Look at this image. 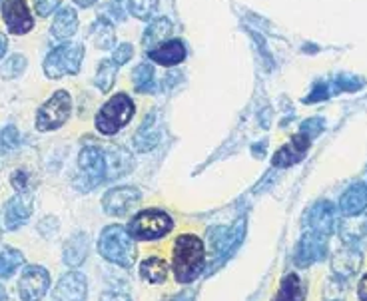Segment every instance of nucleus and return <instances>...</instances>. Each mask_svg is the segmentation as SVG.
Masks as SVG:
<instances>
[{
  "mask_svg": "<svg viewBox=\"0 0 367 301\" xmlns=\"http://www.w3.org/2000/svg\"><path fill=\"white\" fill-rule=\"evenodd\" d=\"M60 6V0H34V11L38 16H50Z\"/></svg>",
  "mask_w": 367,
  "mask_h": 301,
  "instance_id": "72a5a7b5",
  "label": "nucleus"
},
{
  "mask_svg": "<svg viewBox=\"0 0 367 301\" xmlns=\"http://www.w3.org/2000/svg\"><path fill=\"white\" fill-rule=\"evenodd\" d=\"M331 301H341V300H331Z\"/></svg>",
  "mask_w": 367,
  "mask_h": 301,
  "instance_id": "37998d69",
  "label": "nucleus"
},
{
  "mask_svg": "<svg viewBox=\"0 0 367 301\" xmlns=\"http://www.w3.org/2000/svg\"><path fill=\"white\" fill-rule=\"evenodd\" d=\"M206 268V245L194 233H182L174 241L172 271L178 283H192Z\"/></svg>",
  "mask_w": 367,
  "mask_h": 301,
  "instance_id": "f257e3e1",
  "label": "nucleus"
},
{
  "mask_svg": "<svg viewBox=\"0 0 367 301\" xmlns=\"http://www.w3.org/2000/svg\"><path fill=\"white\" fill-rule=\"evenodd\" d=\"M72 112V98L66 90H58L50 96V100L42 106L36 116V128L40 132L58 130L64 126Z\"/></svg>",
  "mask_w": 367,
  "mask_h": 301,
  "instance_id": "423d86ee",
  "label": "nucleus"
},
{
  "mask_svg": "<svg viewBox=\"0 0 367 301\" xmlns=\"http://www.w3.org/2000/svg\"><path fill=\"white\" fill-rule=\"evenodd\" d=\"M24 184H26V176L22 174V171H16L14 174V178H12V186L16 188V190H24Z\"/></svg>",
  "mask_w": 367,
  "mask_h": 301,
  "instance_id": "e433bc0d",
  "label": "nucleus"
},
{
  "mask_svg": "<svg viewBox=\"0 0 367 301\" xmlns=\"http://www.w3.org/2000/svg\"><path fill=\"white\" fill-rule=\"evenodd\" d=\"M24 68H26V58L22 54H14V56H10L9 60L2 64L0 72H2L4 78L12 80V78H19L20 74L24 72Z\"/></svg>",
  "mask_w": 367,
  "mask_h": 301,
  "instance_id": "2f4dec72",
  "label": "nucleus"
},
{
  "mask_svg": "<svg viewBox=\"0 0 367 301\" xmlns=\"http://www.w3.org/2000/svg\"><path fill=\"white\" fill-rule=\"evenodd\" d=\"M98 253L110 263L120 265V268H132L136 261V241L130 236L128 228L112 223L104 228L98 240Z\"/></svg>",
  "mask_w": 367,
  "mask_h": 301,
  "instance_id": "f03ea898",
  "label": "nucleus"
},
{
  "mask_svg": "<svg viewBox=\"0 0 367 301\" xmlns=\"http://www.w3.org/2000/svg\"><path fill=\"white\" fill-rule=\"evenodd\" d=\"M132 78H134V88L140 94H150V92L156 90V82H154V68L142 62L138 64L134 72H132Z\"/></svg>",
  "mask_w": 367,
  "mask_h": 301,
  "instance_id": "cd10ccee",
  "label": "nucleus"
},
{
  "mask_svg": "<svg viewBox=\"0 0 367 301\" xmlns=\"http://www.w3.org/2000/svg\"><path fill=\"white\" fill-rule=\"evenodd\" d=\"M140 201V190L132 188V186H120V188H112L104 194L102 198V208L104 211L112 216V218H122L126 216L134 206H138Z\"/></svg>",
  "mask_w": 367,
  "mask_h": 301,
  "instance_id": "6e6552de",
  "label": "nucleus"
},
{
  "mask_svg": "<svg viewBox=\"0 0 367 301\" xmlns=\"http://www.w3.org/2000/svg\"><path fill=\"white\" fill-rule=\"evenodd\" d=\"M150 122H154V116H152V114H150L148 118H146V122L140 126L138 134L134 136V146H136V150L138 152L152 150V148H156V144L160 142V134L156 130L152 132Z\"/></svg>",
  "mask_w": 367,
  "mask_h": 301,
  "instance_id": "c85d7f7f",
  "label": "nucleus"
},
{
  "mask_svg": "<svg viewBox=\"0 0 367 301\" xmlns=\"http://www.w3.org/2000/svg\"><path fill=\"white\" fill-rule=\"evenodd\" d=\"M78 31V14L74 9H62V11L56 14L54 19V24H52V36L56 41H68Z\"/></svg>",
  "mask_w": 367,
  "mask_h": 301,
  "instance_id": "412c9836",
  "label": "nucleus"
},
{
  "mask_svg": "<svg viewBox=\"0 0 367 301\" xmlns=\"http://www.w3.org/2000/svg\"><path fill=\"white\" fill-rule=\"evenodd\" d=\"M100 301H132V297L126 293H118V291H106L100 295Z\"/></svg>",
  "mask_w": 367,
  "mask_h": 301,
  "instance_id": "c9c22d12",
  "label": "nucleus"
},
{
  "mask_svg": "<svg viewBox=\"0 0 367 301\" xmlns=\"http://www.w3.org/2000/svg\"><path fill=\"white\" fill-rule=\"evenodd\" d=\"M90 38H92L94 46H96L98 51H110V48H114L116 32H114L112 22H110L108 19H104V16H100L98 21L94 22V26H92Z\"/></svg>",
  "mask_w": 367,
  "mask_h": 301,
  "instance_id": "b1692460",
  "label": "nucleus"
},
{
  "mask_svg": "<svg viewBox=\"0 0 367 301\" xmlns=\"http://www.w3.org/2000/svg\"><path fill=\"white\" fill-rule=\"evenodd\" d=\"M361 253L356 248H343L339 250L334 260H331V270L334 273L341 278V280H348L351 275H356L361 268Z\"/></svg>",
  "mask_w": 367,
  "mask_h": 301,
  "instance_id": "6ab92c4d",
  "label": "nucleus"
},
{
  "mask_svg": "<svg viewBox=\"0 0 367 301\" xmlns=\"http://www.w3.org/2000/svg\"><path fill=\"white\" fill-rule=\"evenodd\" d=\"M6 46H9V42H6V36L4 34H0V58L6 54Z\"/></svg>",
  "mask_w": 367,
  "mask_h": 301,
  "instance_id": "ea45409f",
  "label": "nucleus"
},
{
  "mask_svg": "<svg viewBox=\"0 0 367 301\" xmlns=\"http://www.w3.org/2000/svg\"><path fill=\"white\" fill-rule=\"evenodd\" d=\"M54 301H86L88 300V280L82 271H68L62 275L52 291Z\"/></svg>",
  "mask_w": 367,
  "mask_h": 301,
  "instance_id": "1a4fd4ad",
  "label": "nucleus"
},
{
  "mask_svg": "<svg viewBox=\"0 0 367 301\" xmlns=\"http://www.w3.org/2000/svg\"><path fill=\"white\" fill-rule=\"evenodd\" d=\"M128 9L140 21H150L156 14L158 0H128Z\"/></svg>",
  "mask_w": 367,
  "mask_h": 301,
  "instance_id": "7c9ffc66",
  "label": "nucleus"
},
{
  "mask_svg": "<svg viewBox=\"0 0 367 301\" xmlns=\"http://www.w3.org/2000/svg\"><path fill=\"white\" fill-rule=\"evenodd\" d=\"M78 166L84 178L88 180V186H98L100 181L106 176V156L104 150H100L98 146H86L82 148L78 156Z\"/></svg>",
  "mask_w": 367,
  "mask_h": 301,
  "instance_id": "9b49d317",
  "label": "nucleus"
},
{
  "mask_svg": "<svg viewBox=\"0 0 367 301\" xmlns=\"http://www.w3.org/2000/svg\"><path fill=\"white\" fill-rule=\"evenodd\" d=\"M88 250V236H86L84 231L74 233V236L66 241V245H64V263L70 265V268H78L80 263H84V260H86Z\"/></svg>",
  "mask_w": 367,
  "mask_h": 301,
  "instance_id": "aec40b11",
  "label": "nucleus"
},
{
  "mask_svg": "<svg viewBox=\"0 0 367 301\" xmlns=\"http://www.w3.org/2000/svg\"><path fill=\"white\" fill-rule=\"evenodd\" d=\"M308 290L298 273H288L279 283L278 295L274 301H306Z\"/></svg>",
  "mask_w": 367,
  "mask_h": 301,
  "instance_id": "4be33fe9",
  "label": "nucleus"
},
{
  "mask_svg": "<svg viewBox=\"0 0 367 301\" xmlns=\"http://www.w3.org/2000/svg\"><path fill=\"white\" fill-rule=\"evenodd\" d=\"M2 16L12 34H26L34 26L26 0H6L2 4Z\"/></svg>",
  "mask_w": 367,
  "mask_h": 301,
  "instance_id": "f8f14e48",
  "label": "nucleus"
},
{
  "mask_svg": "<svg viewBox=\"0 0 367 301\" xmlns=\"http://www.w3.org/2000/svg\"><path fill=\"white\" fill-rule=\"evenodd\" d=\"M32 213V198L29 194L20 191L12 200L6 204V213H4V221L9 230H16L24 221L29 220Z\"/></svg>",
  "mask_w": 367,
  "mask_h": 301,
  "instance_id": "f3484780",
  "label": "nucleus"
},
{
  "mask_svg": "<svg viewBox=\"0 0 367 301\" xmlns=\"http://www.w3.org/2000/svg\"><path fill=\"white\" fill-rule=\"evenodd\" d=\"M148 56L152 62L170 68V66H176V64H180V62L186 58V46H184L182 41L174 38V41L162 42L156 48H152L148 52Z\"/></svg>",
  "mask_w": 367,
  "mask_h": 301,
  "instance_id": "dca6fc26",
  "label": "nucleus"
},
{
  "mask_svg": "<svg viewBox=\"0 0 367 301\" xmlns=\"http://www.w3.org/2000/svg\"><path fill=\"white\" fill-rule=\"evenodd\" d=\"M170 31H172V22L168 19H154L152 24L146 28V32H144V36H142V46L148 48V51L156 48L158 44L166 42Z\"/></svg>",
  "mask_w": 367,
  "mask_h": 301,
  "instance_id": "393cba45",
  "label": "nucleus"
},
{
  "mask_svg": "<svg viewBox=\"0 0 367 301\" xmlns=\"http://www.w3.org/2000/svg\"><path fill=\"white\" fill-rule=\"evenodd\" d=\"M326 253H328V238L306 230L296 250V263L298 268H309L311 263L324 260Z\"/></svg>",
  "mask_w": 367,
  "mask_h": 301,
  "instance_id": "9d476101",
  "label": "nucleus"
},
{
  "mask_svg": "<svg viewBox=\"0 0 367 301\" xmlns=\"http://www.w3.org/2000/svg\"><path fill=\"white\" fill-rule=\"evenodd\" d=\"M19 130H16L14 126H6L4 130L0 132V144H2L4 150H14V148L19 146Z\"/></svg>",
  "mask_w": 367,
  "mask_h": 301,
  "instance_id": "473e14b6",
  "label": "nucleus"
},
{
  "mask_svg": "<svg viewBox=\"0 0 367 301\" xmlns=\"http://www.w3.org/2000/svg\"><path fill=\"white\" fill-rule=\"evenodd\" d=\"M20 265H24V255L19 250L9 248V250L0 251V280L10 278Z\"/></svg>",
  "mask_w": 367,
  "mask_h": 301,
  "instance_id": "c756f323",
  "label": "nucleus"
},
{
  "mask_svg": "<svg viewBox=\"0 0 367 301\" xmlns=\"http://www.w3.org/2000/svg\"><path fill=\"white\" fill-rule=\"evenodd\" d=\"M122 152L124 148H110V150L104 152V156H106V170L110 171L108 178H118V176H124V174H128L132 168L128 166H122V162H132V156H130L128 152L122 156Z\"/></svg>",
  "mask_w": 367,
  "mask_h": 301,
  "instance_id": "bb28decb",
  "label": "nucleus"
},
{
  "mask_svg": "<svg viewBox=\"0 0 367 301\" xmlns=\"http://www.w3.org/2000/svg\"><path fill=\"white\" fill-rule=\"evenodd\" d=\"M4 300H6V293H4V290L0 287V301H4Z\"/></svg>",
  "mask_w": 367,
  "mask_h": 301,
  "instance_id": "79ce46f5",
  "label": "nucleus"
},
{
  "mask_svg": "<svg viewBox=\"0 0 367 301\" xmlns=\"http://www.w3.org/2000/svg\"><path fill=\"white\" fill-rule=\"evenodd\" d=\"M174 228V220L164 210H142L128 223L130 236L134 240H160Z\"/></svg>",
  "mask_w": 367,
  "mask_h": 301,
  "instance_id": "20e7f679",
  "label": "nucleus"
},
{
  "mask_svg": "<svg viewBox=\"0 0 367 301\" xmlns=\"http://www.w3.org/2000/svg\"><path fill=\"white\" fill-rule=\"evenodd\" d=\"M132 56H134V48H132V44H120L118 48L114 51V54H112V60L116 62L118 66H122V64H126Z\"/></svg>",
  "mask_w": 367,
  "mask_h": 301,
  "instance_id": "f704fd0d",
  "label": "nucleus"
},
{
  "mask_svg": "<svg viewBox=\"0 0 367 301\" xmlns=\"http://www.w3.org/2000/svg\"><path fill=\"white\" fill-rule=\"evenodd\" d=\"M118 64L112 60H102L98 66V72H96V78H94V84H96V88L100 92H110L112 90V86H114V82H116V74H118Z\"/></svg>",
  "mask_w": 367,
  "mask_h": 301,
  "instance_id": "a878e982",
  "label": "nucleus"
},
{
  "mask_svg": "<svg viewBox=\"0 0 367 301\" xmlns=\"http://www.w3.org/2000/svg\"><path fill=\"white\" fill-rule=\"evenodd\" d=\"M358 297L359 301H367V273L361 278L358 285Z\"/></svg>",
  "mask_w": 367,
  "mask_h": 301,
  "instance_id": "4c0bfd02",
  "label": "nucleus"
},
{
  "mask_svg": "<svg viewBox=\"0 0 367 301\" xmlns=\"http://www.w3.org/2000/svg\"><path fill=\"white\" fill-rule=\"evenodd\" d=\"M134 102L128 94H114L102 108H100L98 116H96V128L100 134L104 136H114L118 134L134 116Z\"/></svg>",
  "mask_w": 367,
  "mask_h": 301,
  "instance_id": "7ed1b4c3",
  "label": "nucleus"
},
{
  "mask_svg": "<svg viewBox=\"0 0 367 301\" xmlns=\"http://www.w3.org/2000/svg\"><path fill=\"white\" fill-rule=\"evenodd\" d=\"M50 287V273L42 265H26L19 280V295L22 301H40Z\"/></svg>",
  "mask_w": 367,
  "mask_h": 301,
  "instance_id": "0eeeda50",
  "label": "nucleus"
},
{
  "mask_svg": "<svg viewBox=\"0 0 367 301\" xmlns=\"http://www.w3.org/2000/svg\"><path fill=\"white\" fill-rule=\"evenodd\" d=\"M172 301H194V293L192 291H182Z\"/></svg>",
  "mask_w": 367,
  "mask_h": 301,
  "instance_id": "58836bf2",
  "label": "nucleus"
},
{
  "mask_svg": "<svg viewBox=\"0 0 367 301\" xmlns=\"http://www.w3.org/2000/svg\"><path fill=\"white\" fill-rule=\"evenodd\" d=\"M244 238V220H239L234 228H212L208 231L210 250L214 255H228L234 245Z\"/></svg>",
  "mask_w": 367,
  "mask_h": 301,
  "instance_id": "ddd939ff",
  "label": "nucleus"
},
{
  "mask_svg": "<svg viewBox=\"0 0 367 301\" xmlns=\"http://www.w3.org/2000/svg\"><path fill=\"white\" fill-rule=\"evenodd\" d=\"M74 2L78 4L80 9H88V6H92V4L96 2V0H74Z\"/></svg>",
  "mask_w": 367,
  "mask_h": 301,
  "instance_id": "a19ab883",
  "label": "nucleus"
},
{
  "mask_svg": "<svg viewBox=\"0 0 367 301\" xmlns=\"http://www.w3.org/2000/svg\"><path fill=\"white\" fill-rule=\"evenodd\" d=\"M82 60H84V46L66 42V44H62L58 48H54L46 56V60H44V74L48 78H52V80H58L62 76L78 74Z\"/></svg>",
  "mask_w": 367,
  "mask_h": 301,
  "instance_id": "39448f33",
  "label": "nucleus"
},
{
  "mask_svg": "<svg viewBox=\"0 0 367 301\" xmlns=\"http://www.w3.org/2000/svg\"><path fill=\"white\" fill-rule=\"evenodd\" d=\"M140 275L148 283H164L168 280V261L150 255L140 263Z\"/></svg>",
  "mask_w": 367,
  "mask_h": 301,
  "instance_id": "5701e85b",
  "label": "nucleus"
},
{
  "mask_svg": "<svg viewBox=\"0 0 367 301\" xmlns=\"http://www.w3.org/2000/svg\"><path fill=\"white\" fill-rule=\"evenodd\" d=\"M367 208V186L366 184H353L351 188L343 191L339 200V211L348 218H356Z\"/></svg>",
  "mask_w": 367,
  "mask_h": 301,
  "instance_id": "a211bd4d",
  "label": "nucleus"
},
{
  "mask_svg": "<svg viewBox=\"0 0 367 301\" xmlns=\"http://www.w3.org/2000/svg\"><path fill=\"white\" fill-rule=\"evenodd\" d=\"M309 142H311V138H309L308 134L306 132H299L298 136H294L284 148H279L274 154V166L276 168H289V166L298 164L308 154Z\"/></svg>",
  "mask_w": 367,
  "mask_h": 301,
  "instance_id": "2eb2a0df",
  "label": "nucleus"
},
{
  "mask_svg": "<svg viewBox=\"0 0 367 301\" xmlns=\"http://www.w3.org/2000/svg\"><path fill=\"white\" fill-rule=\"evenodd\" d=\"M308 231L329 238L336 231V210L329 201H319L308 211Z\"/></svg>",
  "mask_w": 367,
  "mask_h": 301,
  "instance_id": "4468645a",
  "label": "nucleus"
}]
</instances>
